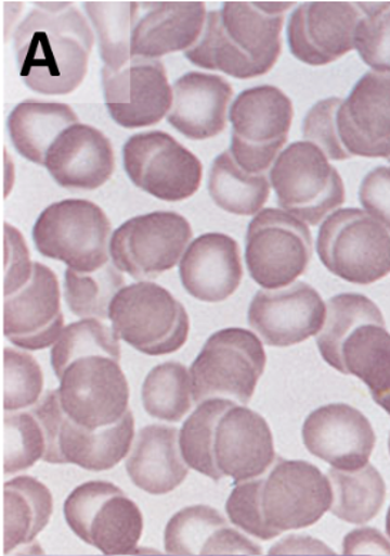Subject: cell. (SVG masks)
Masks as SVG:
<instances>
[{
  "label": "cell",
  "instance_id": "e575fe53",
  "mask_svg": "<svg viewBox=\"0 0 390 556\" xmlns=\"http://www.w3.org/2000/svg\"><path fill=\"white\" fill-rule=\"evenodd\" d=\"M122 271L114 263L92 273L67 268L65 271V300L69 311L80 318H109L115 295L123 289Z\"/></svg>",
  "mask_w": 390,
  "mask_h": 556
},
{
  "label": "cell",
  "instance_id": "4dcf8cb0",
  "mask_svg": "<svg viewBox=\"0 0 390 556\" xmlns=\"http://www.w3.org/2000/svg\"><path fill=\"white\" fill-rule=\"evenodd\" d=\"M75 124L78 115L69 105L25 101L9 115L8 131L13 147L25 160L44 165L53 142Z\"/></svg>",
  "mask_w": 390,
  "mask_h": 556
},
{
  "label": "cell",
  "instance_id": "e0dca14e",
  "mask_svg": "<svg viewBox=\"0 0 390 556\" xmlns=\"http://www.w3.org/2000/svg\"><path fill=\"white\" fill-rule=\"evenodd\" d=\"M340 156L389 159L390 72H367L347 100H340L334 116Z\"/></svg>",
  "mask_w": 390,
  "mask_h": 556
},
{
  "label": "cell",
  "instance_id": "cb8c5ba5",
  "mask_svg": "<svg viewBox=\"0 0 390 556\" xmlns=\"http://www.w3.org/2000/svg\"><path fill=\"white\" fill-rule=\"evenodd\" d=\"M44 167L61 187L98 190L114 175V147L98 128L75 124L53 142Z\"/></svg>",
  "mask_w": 390,
  "mask_h": 556
},
{
  "label": "cell",
  "instance_id": "1f68e13d",
  "mask_svg": "<svg viewBox=\"0 0 390 556\" xmlns=\"http://www.w3.org/2000/svg\"><path fill=\"white\" fill-rule=\"evenodd\" d=\"M332 486L330 513L340 521L362 525L380 513L387 500V485L375 466L356 470H327Z\"/></svg>",
  "mask_w": 390,
  "mask_h": 556
},
{
  "label": "cell",
  "instance_id": "7a4b0ae2",
  "mask_svg": "<svg viewBox=\"0 0 390 556\" xmlns=\"http://www.w3.org/2000/svg\"><path fill=\"white\" fill-rule=\"evenodd\" d=\"M93 42L74 4L36 2L13 35L22 83L40 96H69L87 76Z\"/></svg>",
  "mask_w": 390,
  "mask_h": 556
},
{
  "label": "cell",
  "instance_id": "44dd1931",
  "mask_svg": "<svg viewBox=\"0 0 390 556\" xmlns=\"http://www.w3.org/2000/svg\"><path fill=\"white\" fill-rule=\"evenodd\" d=\"M363 16L358 3L308 2L289 17L288 45L296 60L324 66L351 52L355 30Z\"/></svg>",
  "mask_w": 390,
  "mask_h": 556
},
{
  "label": "cell",
  "instance_id": "30bf717a",
  "mask_svg": "<svg viewBox=\"0 0 390 556\" xmlns=\"http://www.w3.org/2000/svg\"><path fill=\"white\" fill-rule=\"evenodd\" d=\"M64 515L70 531L102 554L136 553L143 535L142 510L114 483H82L66 497Z\"/></svg>",
  "mask_w": 390,
  "mask_h": 556
},
{
  "label": "cell",
  "instance_id": "836d02e7",
  "mask_svg": "<svg viewBox=\"0 0 390 556\" xmlns=\"http://www.w3.org/2000/svg\"><path fill=\"white\" fill-rule=\"evenodd\" d=\"M192 402L191 374L181 363L166 362L147 374L142 386V403L151 417L178 424L190 414Z\"/></svg>",
  "mask_w": 390,
  "mask_h": 556
},
{
  "label": "cell",
  "instance_id": "7dc6e473",
  "mask_svg": "<svg viewBox=\"0 0 390 556\" xmlns=\"http://www.w3.org/2000/svg\"><path fill=\"white\" fill-rule=\"evenodd\" d=\"M388 160H389V163H390V156H389V159H388Z\"/></svg>",
  "mask_w": 390,
  "mask_h": 556
},
{
  "label": "cell",
  "instance_id": "7402d4cb",
  "mask_svg": "<svg viewBox=\"0 0 390 556\" xmlns=\"http://www.w3.org/2000/svg\"><path fill=\"white\" fill-rule=\"evenodd\" d=\"M307 450L335 469L356 470L369 462L376 434L367 417L344 403H330L304 420Z\"/></svg>",
  "mask_w": 390,
  "mask_h": 556
},
{
  "label": "cell",
  "instance_id": "52a82bcc",
  "mask_svg": "<svg viewBox=\"0 0 390 556\" xmlns=\"http://www.w3.org/2000/svg\"><path fill=\"white\" fill-rule=\"evenodd\" d=\"M112 224L105 211L87 200H64L49 205L36 219L32 237L43 257L65 263L80 273L109 263Z\"/></svg>",
  "mask_w": 390,
  "mask_h": 556
},
{
  "label": "cell",
  "instance_id": "8d00e7d4",
  "mask_svg": "<svg viewBox=\"0 0 390 556\" xmlns=\"http://www.w3.org/2000/svg\"><path fill=\"white\" fill-rule=\"evenodd\" d=\"M89 354H105L118 361L122 357L118 336L98 318H83L72 323L62 331L51 353L52 369L56 378H61L67 365L75 358Z\"/></svg>",
  "mask_w": 390,
  "mask_h": 556
},
{
  "label": "cell",
  "instance_id": "ffe728a7",
  "mask_svg": "<svg viewBox=\"0 0 390 556\" xmlns=\"http://www.w3.org/2000/svg\"><path fill=\"white\" fill-rule=\"evenodd\" d=\"M326 307L321 294L308 282L285 289L260 290L248 311V323L268 346L290 348L324 329Z\"/></svg>",
  "mask_w": 390,
  "mask_h": 556
},
{
  "label": "cell",
  "instance_id": "277c9868",
  "mask_svg": "<svg viewBox=\"0 0 390 556\" xmlns=\"http://www.w3.org/2000/svg\"><path fill=\"white\" fill-rule=\"evenodd\" d=\"M316 344L327 365L339 374L356 376L372 397L390 392V333L382 312L366 295L332 298Z\"/></svg>",
  "mask_w": 390,
  "mask_h": 556
},
{
  "label": "cell",
  "instance_id": "4316f807",
  "mask_svg": "<svg viewBox=\"0 0 390 556\" xmlns=\"http://www.w3.org/2000/svg\"><path fill=\"white\" fill-rule=\"evenodd\" d=\"M165 551L169 555H262L259 545L208 505L187 506L169 519Z\"/></svg>",
  "mask_w": 390,
  "mask_h": 556
},
{
  "label": "cell",
  "instance_id": "ba28073f",
  "mask_svg": "<svg viewBox=\"0 0 390 556\" xmlns=\"http://www.w3.org/2000/svg\"><path fill=\"white\" fill-rule=\"evenodd\" d=\"M266 367V352L252 331L223 329L210 336L190 374L194 401L231 399L248 405Z\"/></svg>",
  "mask_w": 390,
  "mask_h": 556
},
{
  "label": "cell",
  "instance_id": "ab89813d",
  "mask_svg": "<svg viewBox=\"0 0 390 556\" xmlns=\"http://www.w3.org/2000/svg\"><path fill=\"white\" fill-rule=\"evenodd\" d=\"M363 16L356 26L353 47L375 72H390V2H359Z\"/></svg>",
  "mask_w": 390,
  "mask_h": 556
},
{
  "label": "cell",
  "instance_id": "8992f818",
  "mask_svg": "<svg viewBox=\"0 0 390 556\" xmlns=\"http://www.w3.org/2000/svg\"><path fill=\"white\" fill-rule=\"evenodd\" d=\"M266 477L255 478V496L268 541L312 527L330 509L332 486L315 465L277 457Z\"/></svg>",
  "mask_w": 390,
  "mask_h": 556
},
{
  "label": "cell",
  "instance_id": "f546056e",
  "mask_svg": "<svg viewBox=\"0 0 390 556\" xmlns=\"http://www.w3.org/2000/svg\"><path fill=\"white\" fill-rule=\"evenodd\" d=\"M4 555L34 546L53 515L52 492L39 479L17 477L3 488Z\"/></svg>",
  "mask_w": 390,
  "mask_h": 556
},
{
  "label": "cell",
  "instance_id": "bcb514c9",
  "mask_svg": "<svg viewBox=\"0 0 390 556\" xmlns=\"http://www.w3.org/2000/svg\"><path fill=\"white\" fill-rule=\"evenodd\" d=\"M387 532L390 538V508L388 509V514H387Z\"/></svg>",
  "mask_w": 390,
  "mask_h": 556
},
{
  "label": "cell",
  "instance_id": "9c48e42d",
  "mask_svg": "<svg viewBox=\"0 0 390 556\" xmlns=\"http://www.w3.org/2000/svg\"><path fill=\"white\" fill-rule=\"evenodd\" d=\"M317 255L336 277L353 285H372L390 273V235L365 211H335L317 232Z\"/></svg>",
  "mask_w": 390,
  "mask_h": 556
},
{
  "label": "cell",
  "instance_id": "83f0119b",
  "mask_svg": "<svg viewBox=\"0 0 390 556\" xmlns=\"http://www.w3.org/2000/svg\"><path fill=\"white\" fill-rule=\"evenodd\" d=\"M179 433L177 428L164 425L141 429L127 460V472L134 486L158 496L185 482L190 465L183 459Z\"/></svg>",
  "mask_w": 390,
  "mask_h": 556
},
{
  "label": "cell",
  "instance_id": "ee69618b",
  "mask_svg": "<svg viewBox=\"0 0 390 556\" xmlns=\"http://www.w3.org/2000/svg\"><path fill=\"white\" fill-rule=\"evenodd\" d=\"M335 555L334 551L327 548L321 541L309 536H289L272 546L269 555Z\"/></svg>",
  "mask_w": 390,
  "mask_h": 556
},
{
  "label": "cell",
  "instance_id": "484cf974",
  "mask_svg": "<svg viewBox=\"0 0 390 556\" xmlns=\"http://www.w3.org/2000/svg\"><path fill=\"white\" fill-rule=\"evenodd\" d=\"M232 85L219 75L190 72L173 85L168 123L195 141L219 136L226 128Z\"/></svg>",
  "mask_w": 390,
  "mask_h": 556
},
{
  "label": "cell",
  "instance_id": "d4e9b609",
  "mask_svg": "<svg viewBox=\"0 0 390 556\" xmlns=\"http://www.w3.org/2000/svg\"><path fill=\"white\" fill-rule=\"evenodd\" d=\"M179 276L183 289L199 302H225L244 278L239 244L222 232L197 237L183 254Z\"/></svg>",
  "mask_w": 390,
  "mask_h": 556
},
{
  "label": "cell",
  "instance_id": "9a60e30c",
  "mask_svg": "<svg viewBox=\"0 0 390 556\" xmlns=\"http://www.w3.org/2000/svg\"><path fill=\"white\" fill-rule=\"evenodd\" d=\"M62 409L89 430L106 428L129 410L130 389L120 361L105 354L75 358L60 378Z\"/></svg>",
  "mask_w": 390,
  "mask_h": 556
},
{
  "label": "cell",
  "instance_id": "5b68a950",
  "mask_svg": "<svg viewBox=\"0 0 390 556\" xmlns=\"http://www.w3.org/2000/svg\"><path fill=\"white\" fill-rule=\"evenodd\" d=\"M109 318L115 334L147 356L178 352L190 338L186 308L156 282L123 287L112 300Z\"/></svg>",
  "mask_w": 390,
  "mask_h": 556
},
{
  "label": "cell",
  "instance_id": "3957f363",
  "mask_svg": "<svg viewBox=\"0 0 390 556\" xmlns=\"http://www.w3.org/2000/svg\"><path fill=\"white\" fill-rule=\"evenodd\" d=\"M292 7L294 2H225L208 12L186 60L236 79L268 74L280 60L285 12Z\"/></svg>",
  "mask_w": 390,
  "mask_h": 556
},
{
  "label": "cell",
  "instance_id": "d590c367",
  "mask_svg": "<svg viewBox=\"0 0 390 556\" xmlns=\"http://www.w3.org/2000/svg\"><path fill=\"white\" fill-rule=\"evenodd\" d=\"M99 39V53L103 66L118 70L127 64L130 55V35L136 2H87L83 4Z\"/></svg>",
  "mask_w": 390,
  "mask_h": 556
},
{
  "label": "cell",
  "instance_id": "2e32d148",
  "mask_svg": "<svg viewBox=\"0 0 390 556\" xmlns=\"http://www.w3.org/2000/svg\"><path fill=\"white\" fill-rule=\"evenodd\" d=\"M122 152L130 181L155 199L178 203L199 190L204 175L199 159L169 134H136Z\"/></svg>",
  "mask_w": 390,
  "mask_h": 556
},
{
  "label": "cell",
  "instance_id": "8fae6325",
  "mask_svg": "<svg viewBox=\"0 0 390 556\" xmlns=\"http://www.w3.org/2000/svg\"><path fill=\"white\" fill-rule=\"evenodd\" d=\"M269 177L280 207L311 226L344 203L342 178L315 143H290L273 163Z\"/></svg>",
  "mask_w": 390,
  "mask_h": 556
},
{
  "label": "cell",
  "instance_id": "f6af8a7d",
  "mask_svg": "<svg viewBox=\"0 0 390 556\" xmlns=\"http://www.w3.org/2000/svg\"><path fill=\"white\" fill-rule=\"evenodd\" d=\"M374 401L378 403V405L382 407L384 410H387L388 414L390 415V392L384 394V396L374 399Z\"/></svg>",
  "mask_w": 390,
  "mask_h": 556
},
{
  "label": "cell",
  "instance_id": "d6a6232c",
  "mask_svg": "<svg viewBox=\"0 0 390 556\" xmlns=\"http://www.w3.org/2000/svg\"><path fill=\"white\" fill-rule=\"evenodd\" d=\"M210 199L219 208L235 215H253L266 204L271 184L266 175L245 172L231 151L214 159L208 179Z\"/></svg>",
  "mask_w": 390,
  "mask_h": 556
},
{
  "label": "cell",
  "instance_id": "f35d334b",
  "mask_svg": "<svg viewBox=\"0 0 390 556\" xmlns=\"http://www.w3.org/2000/svg\"><path fill=\"white\" fill-rule=\"evenodd\" d=\"M3 409L21 412L34 407L43 392L39 362L24 350L4 348Z\"/></svg>",
  "mask_w": 390,
  "mask_h": 556
},
{
  "label": "cell",
  "instance_id": "b9f144b4",
  "mask_svg": "<svg viewBox=\"0 0 390 556\" xmlns=\"http://www.w3.org/2000/svg\"><path fill=\"white\" fill-rule=\"evenodd\" d=\"M359 200L367 214L390 230V168L372 169L359 188Z\"/></svg>",
  "mask_w": 390,
  "mask_h": 556
},
{
  "label": "cell",
  "instance_id": "74e56055",
  "mask_svg": "<svg viewBox=\"0 0 390 556\" xmlns=\"http://www.w3.org/2000/svg\"><path fill=\"white\" fill-rule=\"evenodd\" d=\"M47 453V437L42 424L32 410L4 412L3 470L20 473L32 468Z\"/></svg>",
  "mask_w": 390,
  "mask_h": 556
},
{
  "label": "cell",
  "instance_id": "5bb4252c",
  "mask_svg": "<svg viewBox=\"0 0 390 556\" xmlns=\"http://www.w3.org/2000/svg\"><path fill=\"white\" fill-rule=\"evenodd\" d=\"M192 236L191 224L181 214L156 211L138 215L112 235V263L134 280H154L177 266Z\"/></svg>",
  "mask_w": 390,
  "mask_h": 556
},
{
  "label": "cell",
  "instance_id": "ac0fdd59",
  "mask_svg": "<svg viewBox=\"0 0 390 556\" xmlns=\"http://www.w3.org/2000/svg\"><path fill=\"white\" fill-rule=\"evenodd\" d=\"M101 76L107 112L120 127H151L172 106L173 89L159 60L132 56L118 70L103 66Z\"/></svg>",
  "mask_w": 390,
  "mask_h": 556
},
{
  "label": "cell",
  "instance_id": "6da1fadb",
  "mask_svg": "<svg viewBox=\"0 0 390 556\" xmlns=\"http://www.w3.org/2000/svg\"><path fill=\"white\" fill-rule=\"evenodd\" d=\"M179 446L190 468L214 482L232 478L233 486L263 477L277 459L264 417L231 399L199 403L182 426Z\"/></svg>",
  "mask_w": 390,
  "mask_h": 556
},
{
  "label": "cell",
  "instance_id": "7c38bea8",
  "mask_svg": "<svg viewBox=\"0 0 390 556\" xmlns=\"http://www.w3.org/2000/svg\"><path fill=\"white\" fill-rule=\"evenodd\" d=\"M232 124L231 154L245 172L263 174L288 141L294 105L280 88L246 89L229 112Z\"/></svg>",
  "mask_w": 390,
  "mask_h": 556
},
{
  "label": "cell",
  "instance_id": "603a6c76",
  "mask_svg": "<svg viewBox=\"0 0 390 556\" xmlns=\"http://www.w3.org/2000/svg\"><path fill=\"white\" fill-rule=\"evenodd\" d=\"M204 2H142L134 13L130 55L159 60L190 51L205 28Z\"/></svg>",
  "mask_w": 390,
  "mask_h": 556
},
{
  "label": "cell",
  "instance_id": "60d3db41",
  "mask_svg": "<svg viewBox=\"0 0 390 556\" xmlns=\"http://www.w3.org/2000/svg\"><path fill=\"white\" fill-rule=\"evenodd\" d=\"M28 245L21 232L4 224V295L13 293L32 277Z\"/></svg>",
  "mask_w": 390,
  "mask_h": 556
},
{
  "label": "cell",
  "instance_id": "7bdbcfd3",
  "mask_svg": "<svg viewBox=\"0 0 390 556\" xmlns=\"http://www.w3.org/2000/svg\"><path fill=\"white\" fill-rule=\"evenodd\" d=\"M344 555H390V542L375 528L355 529L343 540Z\"/></svg>",
  "mask_w": 390,
  "mask_h": 556
},
{
  "label": "cell",
  "instance_id": "d6986e66",
  "mask_svg": "<svg viewBox=\"0 0 390 556\" xmlns=\"http://www.w3.org/2000/svg\"><path fill=\"white\" fill-rule=\"evenodd\" d=\"M60 280L51 268L34 263L32 277L4 295L3 333L22 350H44L64 331Z\"/></svg>",
  "mask_w": 390,
  "mask_h": 556
},
{
  "label": "cell",
  "instance_id": "4fadbf2b",
  "mask_svg": "<svg viewBox=\"0 0 390 556\" xmlns=\"http://www.w3.org/2000/svg\"><path fill=\"white\" fill-rule=\"evenodd\" d=\"M245 260L250 277L263 289L290 286L311 263V231L284 210L264 208L249 224Z\"/></svg>",
  "mask_w": 390,
  "mask_h": 556
},
{
  "label": "cell",
  "instance_id": "f1b7e54d",
  "mask_svg": "<svg viewBox=\"0 0 390 556\" xmlns=\"http://www.w3.org/2000/svg\"><path fill=\"white\" fill-rule=\"evenodd\" d=\"M134 439V417L128 410L115 425L89 430L64 416L57 434V462L91 472L114 469L127 457Z\"/></svg>",
  "mask_w": 390,
  "mask_h": 556
}]
</instances>
